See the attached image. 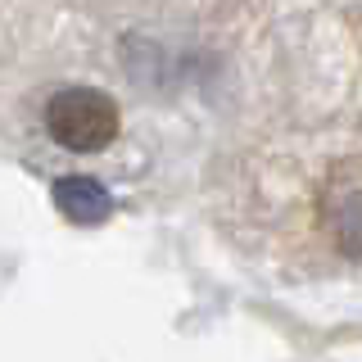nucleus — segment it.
Segmentation results:
<instances>
[{"mask_svg":"<svg viewBox=\"0 0 362 362\" xmlns=\"http://www.w3.org/2000/svg\"><path fill=\"white\" fill-rule=\"evenodd\" d=\"M50 136L73 154H95L118 136V105L95 86H68L45 109Z\"/></svg>","mask_w":362,"mask_h":362,"instance_id":"1","label":"nucleus"},{"mask_svg":"<svg viewBox=\"0 0 362 362\" xmlns=\"http://www.w3.org/2000/svg\"><path fill=\"white\" fill-rule=\"evenodd\" d=\"M322 222L339 254L362 258V154L335 163V173L322 190Z\"/></svg>","mask_w":362,"mask_h":362,"instance_id":"2","label":"nucleus"},{"mask_svg":"<svg viewBox=\"0 0 362 362\" xmlns=\"http://www.w3.org/2000/svg\"><path fill=\"white\" fill-rule=\"evenodd\" d=\"M54 209L77 226H95L113 213V199L95 177H59L54 181Z\"/></svg>","mask_w":362,"mask_h":362,"instance_id":"3","label":"nucleus"}]
</instances>
